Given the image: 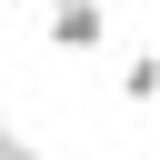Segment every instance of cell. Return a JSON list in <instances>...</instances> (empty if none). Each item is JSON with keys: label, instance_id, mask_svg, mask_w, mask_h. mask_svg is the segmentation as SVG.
<instances>
[{"label": "cell", "instance_id": "cell-1", "mask_svg": "<svg viewBox=\"0 0 160 160\" xmlns=\"http://www.w3.org/2000/svg\"><path fill=\"white\" fill-rule=\"evenodd\" d=\"M40 40H50V50H80V60H90V50L110 40V10H100V0H50V10H40Z\"/></svg>", "mask_w": 160, "mask_h": 160}, {"label": "cell", "instance_id": "cell-2", "mask_svg": "<svg viewBox=\"0 0 160 160\" xmlns=\"http://www.w3.org/2000/svg\"><path fill=\"white\" fill-rule=\"evenodd\" d=\"M120 100H130V110L160 100V50H130V60H120Z\"/></svg>", "mask_w": 160, "mask_h": 160}, {"label": "cell", "instance_id": "cell-3", "mask_svg": "<svg viewBox=\"0 0 160 160\" xmlns=\"http://www.w3.org/2000/svg\"><path fill=\"white\" fill-rule=\"evenodd\" d=\"M0 160H40V140H30L20 120H10V130H0Z\"/></svg>", "mask_w": 160, "mask_h": 160}, {"label": "cell", "instance_id": "cell-4", "mask_svg": "<svg viewBox=\"0 0 160 160\" xmlns=\"http://www.w3.org/2000/svg\"><path fill=\"white\" fill-rule=\"evenodd\" d=\"M0 130H10V100H0Z\"/></svg>", "mask_w": 160, "mask_h": 160}, {"label": "cell", "instance_id": "cell-5", "mask_svg": "<svg viewBox=\"0 0 160 160\" xmlns=\"http://www.w3.org/2000/svg\"><path fill=\"white\" fill-rule=\"evenodd\" d=\"M150 120H160V100H150Z\"/></svg>", "mask_w": 160, "mask_h": 160}]
</instances>
